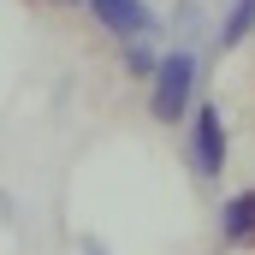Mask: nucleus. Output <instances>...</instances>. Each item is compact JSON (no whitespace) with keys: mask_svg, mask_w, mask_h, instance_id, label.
Here are the masks:
<instances>
[{"mask_svg":"<svg viewBox=\"0 0 255 255\" xmlns=\"http://www.w3.org/2000/svg\"><path fill=\"white\" fill-rule=\"evenodd\" d=\"M190 95H196V54H190V48L160 54L154 89H148V113H154L160 125H178V119L190 113Z\"/></svg>","mask_w":255,"mask_h":255,"instance_id":"1","label":"nucleus"},{"mask_svg":"<svg viewBox=\"0 0 255 255\" xmlns=\"http://www.w3.org/2000/svg\"><path fill=\"white\" fill-rule=\"evenodd\" d=\"M190 166H196V178H220L226 172V125H220L214 101H202L190 113Z\"/></svg>","mask_w":255,"mask_h":255,"instance_id":"2","label":"nucleus"},{"mask_svg":"<svg viewBox=\"0 0 255 255\" xmlns=\"http://www.w3.org/2000/svg\"><path fill=\"white\" fill-rule=\"evenodd\" d=\"M89 6H95V18H101L119 42H148V30H154V18H148L142 0H89Z\"/></svg>","mask_w":255,"mask_h":255,"instance_id":"3","label":"nucleus"},{"mask_svg":"<svg viewBox=\"0 0 255 255\" xmlns=\"http://www.w3.org/2000/svg\"><path fill=\"white\" fill-rule=\"evenodd\" d=\"M220 238L226 244H255V190H238L220 208Z\"/></svg>","mask_w":255,"mask_h":255,"instance_id":"4","label":"nucleus"},{"mask_svg":"<svg viewBox=\"0 0 255 255\" xmlns=\"http://www.w3.org/2000/svg\"><path fill=\"white\" fill-rule=\"evenodd\" d=\"M250 30H255V0H232V12H226V24H220V54L238 48Z\"/></svg>","mask_w":255,"mask_h":255,"instance_id":"5","label":"nucleus"},{"mask_svg":"<svg viewBox=\"0 0 255 255\" xmlns=\"http://www.w3.org/2000/svg\"><path fill=\"white\" fill-rule=\"evenodd\" d=\"M125 71H136V77H148V83H154V71H160V54H154L148 42H125Z\"/></svg>","mask_w":255,"mask_h":255,"instance_id":"6","label":"nucleus"}]
</instances>
